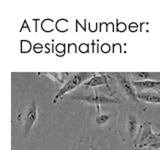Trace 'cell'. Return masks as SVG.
I'll use <instances>...</instances> for the list:
<instances>
[{"label": "cell", "instance_id": "1", "mask_svg": "<svg viewBox=\"0 0 160 150\" xmlns=\"http://www.w3.org/2000/svg\"><path fill=\"white\" fill-rule=\"evenodd\" d=\"M95 73L94 72H77L74 73L72 76H70L68 80L62 85V87L59 89V91L57 94L55 95V97L53 99V102L55 103L57 100L62 97L64 94H66L67 92H70L74 90L76 87H78L79 85H81L82 83L84 84L85 82L91 78Z\"/></svg>", "mask_w": 160, "mask_h": 150}, {"label": "cell", "instance_id": "2", "mask_svg": "<svg viewBox=\"0 0 160 150\" xmlns=\"http://www.w3.org/2000/svg\"><path fill=\"white\" fill-rule=\"evenodd\" d=\"M38 117V105L35 100H32V102L28 105V107L25 110L23 114V130L25 134H28L31 131L32 127L34 126Z\"/></svg>", "mask_w": 160, "mask_h": 150}, {"label": "cell", "instance_id": "3", "mask_svg": "<svg viewBox=\"0 0 160 150\" xmlns=\"http://www.w3.org/2000/svg\"><path fill=\"white\" fill-rule=\"evenodd\" d=\"M73 100H81L91 104H95L97 106L98 112H100V105L103 104H111V103H120L117 99L111 98L108 96H104V95H98V94H92V95H82V96H71L70 97Z\"/></svg>", "mask_w": 160, "mask_h": 150}, {"label": "cell", "instance_id": "4", "mask_svg": "<svg viewBox=\"0 0 160 150\" xmlns=\"http://www.w3.org/2000/svg\"><path fill=\"white\" fill-rule=\"evenodd\" d=\"M116 78L118 80L119 85L121 86L123 90V92L126 94V96L131 99L132 101L138 103L139 99L137 98V91H136V89H135V87L133 86V83L131 80H129L128 78L125 77L123 74H120V73H116Z\"/></svg>", "mask_w": 160, "mask_h": 150}, {"label": "cell", "instance_id": "5", "mask_svg": "<svg viewBox=\"0 0 160 150\" xmlns=\"http://www.w3.org/2000/svg\"><path fill=\"white\" fill-rule=\"evenodd\" d=\"M154 132L152 131V128H151V124L149 122H145L143 123L141 126L139 127L138 130V133L136 135V137L134 139V145L136 147L141 148L142 145L144 143L147 142V140L151 137V135Z\"/></svg>", "mask_w": 160, "mask_h": 150}, {"label": "cell", "instance_id": "6", "mask_svg": "<svg viewBox=\"0 0 160 150\" xmlns=\"http://www.w3.org/2000/svg\"><path fill=\"white\" fill-rule=\"evenodd\" d=\"M84 85L86 87H97L100 85H105L109 90H111L108 83V76H106V74L96 75V73H95L91 78L84 83Z\"/></svg>", "mask_w": 160, "mask_h": 150}, {"label": "cell", "instance_id": "7", "mask_svg": "<svg viewBox=\"0 0 160 150\" xmlns=\"http://www.w3.org/2000/svg\"><path fill=\"white\" fill-rule=\"evenodd\" d=\"M133 86L136 89L137 93L139 92H144L147 89H156L160 88V81H156V80H146V81H132Z\"/></svg>", "mask_w": 160, "mask_h": 150}, {"label": "cell", "instance_id": "8", "mask_svg": "<svg viewBox=\"0 0 160 150\" xmlns=\"http://www.w3.org/2000/svg\"><path fill=\"white\" fill-rule=\"evenodd\" d=\"M138 127H139V122L137 117H135L134 115L131 114L127 115V131L131 139H135V137H136L139 130Z\"/></svg>", "mask_w": 160, "mask_h": 150}, {"label": "cell", "instance_id": "9", "mask_svg": "<svg viewBox=\"0 0 160 150\" xmlns=\"http://www.w3.org/2000/svg\"><path fill=\"white\" fill-rule=\"evenodd\" d=\"M39 75H45L49 78H51L53 81H55L58 84H62L67 81L68 78L70 77L71 73L69 72H42V73H38Z\"/></svg>", "mask_w": 160, "mask_h": 150}, {"label": "cell", "instance_id": "10", "mask_svg": "<svg viewBox=\"0 0 160 150\" xmlns=\"http://www.w3.org/2000/svg\"><path fill=\"white\" fill-rule=\"evenodd\" d=\"M137 98L149 103H160V94L154 92H139L137 93Z\"/></svg>", "mask_w": 160, "mask_h": 150}, {"label": "cell", "instance_id": "11", "mask_svg": "<svg viewBox=\"0 0 160 150\" xmlns=\"http://www.w3.org/2000/svg\"><path fill=\"white\" fill-rule=\"evenodd\" d=\"M133 77V81H146V80H153L154 73L151 72H131Z\"/></svg>", "mask_w": 160, "mask_h": 150}, {"label": "cell", "instance_id": "12", "mask_svg": "<svg viewBox=\"0 0 160 150\" xmlns=\"http://www.w3.org/2000/svg\"><path fill=\"white\" fill-rule=\"evenodd\" d=\"M108 120H109L108 114H99L96 117V123L98 125H104L108 122Z\"/></svg>", "mask_w": 160, "mask_h": 150}, {"label": "cell", "instance_id": "13", "mask_svg": "<svg viewBox=\"0 0 160 150\" xmlns=\"http://www.w3.org/2000/svg\"><path fill=\"white\" fill-rule=\"evenodd\" d=\"M91 150H98V149L95 148V147H91Z\"/></svg>", "mask_w": 160, "mask_h": 150}, {"label": "cell", "instance_id": "14", "mask_svg": "<svg viewBox=\"0 0 160 150\" xmlns=\"http://www.w3.org/2000/svg\"><path fill=\"white\" fill-rule=\"evenodd\" d=\"M156 126H157L158 128H160V124H156Z\"/></svg>", "mask_w": 160, "mask_h": 150}, {"label": "cell", "instance_id": "15", "mask_svg": "<svg viewBox=\"0 0 160 150\" xmlns=\"http://www.w3.org/2000/svg\"><path fill=\"white\" fill-rule=\"evenodd\" d=\"M81 150H85V149L84 148H81Z\"/></svg>", "mask_w": 160, "mask_h": 150}, {"label": "cell", "instance_id": "16", "mask_svg": "<svg viewBox=\"0 0 160 150\" xmlns=\"http://www.w3.org/2000/svg\"><path fill=\"white\" fill-rule=\"evenodd\" d=\"M158 92H159V94H160V90H159V91H158Z\"/></svg>", "mask_w": 160, "mask_h": 150}, {"label": "cell", "instance_id": "17", "mask_svg": "<svg viewBox=\"0 0 160 150\" xmlns=\"http://www.w3.org/2000/svg\"><path fill=\"white\" fill-rule=\"evenodd\" d=\"M159 150H160V149H159Z\"/></svg>", "mask_w": 160, "mask_h": 150}]
</instances>
